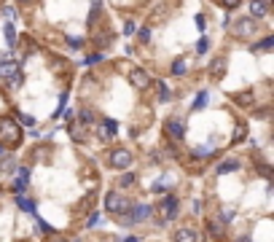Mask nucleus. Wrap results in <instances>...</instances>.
Listing matches in <instances>:
<instances>
[{"label":"nucleus","instance_id":"f257e3e1","mask_svg":"<svg viewBox=\"0 0 274 242\" xmlns=\"http://www.w3.org/2000/svg\"><path fill=\"white\" fill-rule=\"evenodd\" d=\"M0 140L6 145H16L22 140V129L16 127L14 119H0Z\"/></svg>","mask_w":274,"mask_h":242},{"label":"nucleus","instance_id":"f03ea898","mask_svg":"<svg viewBox=\"0 0 274 242\" xmlns=\"http://www.w3.org/2000/svg\"><path fill=\"white\" fill-rule=\"evenodd\" d=\"M151 205H129L127 213H121V224H140L151 215Z\"/></svg>","mask_w":274,"mask_h":242},{"label":"nucleus","instance_id":"7ed1b4c3","mask_svg":"<svg viewBox=\"0 0 274 242\" xmlns=\"http://www.w3.org/2000/svg\"><path fill=\"white\" fill-rule=\"evenodd\" d=\"M129 205H132V202H129V199H124V196L118 194V191H111V194L105 196V210H108V213H113V215L127 213V210H129Z\"/></svg>","mask_w":274,"mask_h":242},{"label":"nucleus","instance_id":"20e7f679","mask_svg":"<svg viewBox=\"0 0 274 242\" xmlns=\"http://www.w3.org/2000/svg\"><path fill=\"white\" fill-rule=\"evenodd\" d=\"M0 78L8 81L11 86H19L22 84V70H19L16 62H0Z\"/></svg>","mask_w":274,"mask_h":242},{"label":"nucleus","instance_id":"39448f33","mask_svg":"<svg viewBox=\"0 0 274 242\" xmlns=\"http://www.w3.org/2000/svg\"><path fill=\"white\" fill-rule=\"evenodd\" d=\"M175 213H177V196L167 194L161 202H159V218L169 221V218H175Z\"/></svg>","mask_w":274,"mask_h":242},{"label":"nucleus","instance_id":"423d86ee","mask_svg":"<svg viewBox=\"0 0 274 242\" xmlns=\"http://www.w3.org/2000/svg\"><path fill=\"white\" fill-rule=\"evenodd\" d=\"M256 30H258L256 19H253V17H247V19H239V22L234 24V30H231V33L237 35V38H250V35H256Z\"/></svg>","mask_w":274,"mask_h":242},{"label":"nucleus","instance_id":"0eeeda50","mask_svg":"<svg viewBox=\"0 0 274 242\" xmlns=\"http://www.w3.org/2000/svg\"><path fill=\"white\" fill-rule=\"evenodd\" d=\"M129 84H132L134 89H140V92H145V89L151 86V75H148L145 70L134 68V70H129Z\"/></svg>","mask_w":274,"mask_h":242},{"label":"nucleus","instance_id":"6e6552de","mask_svg":"<svg viewBox=\"0 0 274 242\" xmlns=\"http://www.w3.org/2000/svg\"><path fill=\"white\" fill-rule=\"evenodd\" d=\"M129 164H132V154H129V151L118 148V151H113L111 154V167L113 170H127Z\"/></svg>","mask_w":274,"mask_h":242},{"label":"nucleus","instance_id":"1a4fd4ad","mask_svg":"<svg viewBox=\"0 0 274 242\" xmlns=\"http://www.w3.org/2000/svg\"><path fill=\"white\" fill-rule=\"evenodd\" d=\"M164 132H167L172 140H183V135H186V127H183L180 119H169L167 124H164Z\"/></svg>","mask_w":274,"mask_h":242},{"label":"nucleus","instance_id":"9d476101","mask_svg":"<svg viewBox=\"0 0 274 242\" xmlns=\"http://www.w3.org/2000/svg\"><path fill=\"white\" fill-rule=\"evenodd\" d=\"M175 242H199V231H196V229H188V226H183V229L175 231Z\"/></svg>","mask_w":274,"mask_h":242},{"label":"nucleus","instance_id":"9b49d317","mask_svg":"<svg viewBox=\"0 0 274 242\" xmlns=\"http://www.w3.org/2000/svg\"><path fill=\"white\" fill-rule=\"evenodd\" d=\"M269 14V3L266 0H253V6H250V17L253 19H261Z\"/></svg>","mask_w":274,"mask_h":242},{"label":"nucleus","instance_id":"f8f14e48","mask_svg":"<svg viewBox=\"0 0 274 242\" xmlns=\"http://www.w3.org/2000/svg\"><path fill=\"white\" fill-rule=\"evenodd\" d=\"M27 178H30V170H27V167H19L16 178H14V191H24V186H27Z\"/></svg>","mask_w":274,"mask_h":242},{"label":"nucleus","instance_id":"ddd939ff","mask_svg":"<svg viewBox=\"0 0 274 242\" xmlns=\"http://www.w3.org/2000/svg\"><path fill=\"white\" fill-rule=\"evenodd\" d=\"M102 129H105V138H116V121H111V119H105L102 121Z\"/></svg>","mask_w":274,"mask_h":242},{"label":"nucleus","instance_id":"4468645a","mask_svg":"<svg viewBox=\"0 0 274 242\" xmlns=\"http://www.w3.org/2000/svg\"><path fill=\"white\" fill-rule=\"evenodd\" d=\"M239 167V161H223V164H221V167H218V175H226V173H234V170H237Z\"/></svg>","mask_w":274,"mask_h":242},{"label":"nucleus","instance_id":"2eb2a0df","mask_svg":"<svg viewBox=\"0 0 274 242\" xmlns=\"http://www.w3.org/2000/svg\"><path fill=\"white\" fill-rule=\"evenodd\" d=\"M159 100L161 103H167V100H172V92H169V86L164 84V81H159Z\"/></svg>","mask_w":274,"mask_h":242},{"label":"nucleus","instance_id":"dca6fc26","mask_svg":"<svg viewBox=\"0 0 274 242\" xmlns=\"http://www.w3.org/2000/svg\"><path fill=\"white\" fill-rule=\"evenodd\" d=\"M16 205L24 210V213H32V210H35V205H32V202H30L27 196H16Z\"/></svg>","mask_w":274,"mask_h":242},{"label":"nucleus","instance_id":"f3484780","mask_svg":"<svg viewBox=\"0 0 274 242\" xmlns=\"http://www.w3.org/2000/svg\"><path fill=\"white\" fill-rule=\"evenodd\" d=\"M223 68H226V59H221V57H218V59H212V73H215L218 78L223 75Z\"/></svg>","mask_w":274,"mask_h":242},{"label":"nucleus","instance_id":"a211bd4d","mask_svg":"<svg viewBox=\"0 0 274 242\" xmlns=\"http://www.w3.org/2000/svg\"><path fill=\"white\" fill-rule=\"evenodd\" d=\"M132 183H134V175L132 173H124L121 178H118V186H121V189H129Z\"/></svg>","mask_w":274,"mask_h":242},{"label":"nucleus","instance_id":"6ab92c4d","mask_svg":"<svg viewBox=\"0 0 274 242\" xmlns=\"http://www.w3.org/2000/svg\"><path fill=\"white\" fill-rule=\"evenodd\" d=\"M6 40H8V46H14V40H16V30H14L11 22L6 24Z\"/></svg>","mask_w":274,"mask_h":242},{"label":"nucleus","instance_id":"aec40b11","mask_svg":"<svg viewBox=\"0 0 274 242\" xmlns=\"http://www.w3.org/2000/svg\"><path fill=\"white\" fill-rule=\"evenodd\" d=\"M272 46H274V38H272V35H269L266 40H261V43H258V46H253V49H258V52H269V49H272Z\"/></svg>","mask_w":274,"mask_h":242},{"label":"nucleus","instance_id":"412c9836","mask_svg":"<svg viewBox=\"0 0 274 242\" xmlns=\"http://www.w3.org/2000/svg\"><path fill=\"white\" fill-rule=\"evenodd\" d=\"M172 73H175V75H183V73H186V59H175V65H172Z\"/></svg>","mask_w":274,"mask_h":242},{"label":"nucleus","instance_id":"4be33fe9","mask_svg":"<svg viewBox=\"0 0 274 242\" xmlns=\"http://www.w3.org/2000/svg\"><path fill=\"white\" fill-rule=\"evenodd\" d=\"M207 97H210V92H202L196 97V103H193V108H204V105H207Z\"/></svg>","mask_w":274,"mask_h":242},{"label":"nucleus","instance_id":"5701e85b","mask_svg":"<svg viewBox=\"0 0 274 242\" xmlns=\"http://www.w3.org/2000/svg\"><path fill=\"white\" fill-rule=\"evenodd\" d=\"M207 49H210V40H207V38H202V40L196 43V52H199V54H207Z\"/></svg>","mask_w":274,"mask_h":242},{"label":"nucleus","instance_id":"b1692460","mask_svg":"<svg viewBox=\"0 0 274 242\" xmlns=\"http://www.w3.org/2000/svg\"><path fill=\"white\" fill-rule=\"evenodd\" d=\"M234 100H237L239 105H250V103H253V94H237Z\"/></svg>","mask_w":274,"mask_h":242},{"label":"nucleus","instance_id":"393cba45","mask_svg":"<svg viewBox=\"0 0 274 242\" xmlns=\"http://www.w3.org/2000/svg\"><path fill=\"white\" fill-rule=\"evenodd\" d=\"M242 140H245V127L239 124V127H237V132H234V143H242Z\"/></svg>","mask_w":274,"mask_h":242},{"label":"nucleus","instance_id":"a878e982","mask_svg":"<svg viewBox=\"0 0 274 242\" xmlns=\"http://www.w3.org/2000/svg\"><path fill=\"white\" fill-rule=\"evenodd\" d=\"M137 38H140L143 43H148V40H151V30H148V27H143L140 33H137Z\"/></svg>","mask_w":274,"mask_h":242},{"label":"nucleus","instance_id":"bb28decb","mask_svg":"<svg viewBox=\"0 0 274 242\" xmlns=\"http://www.w3.org/2000/svg\"><path fill=\"white\" fill-rule=\"evenodd\" d=\"M132 33H134V22L127 19V22H124V35H132Z\"/></svg>","mask_w":274,"mask_h":242},{"label":"nucleus","instance_id":"cd10ccee","mask_svg":"<svg viewBox=\"0 0 274 242\" xmlns=\"http://www.w3.org/2000/svg\"><path fill=\"white\" fill-rule=\"evenodd\" d=\"M19 121H22V124H24V127H32V124H35V119H32V116H19Z\"/></svg>","mask_w":274,"mask_h":242},{"label":"nucleus","instance_id":"c85d7f7f","mask_svg":"<svg viewBox=\"0 0 274 242\" xmlns=\"http://www.w3.org/2000/svg\"><path fill=\"white\" fill-rule=\"evenodd\" d=\"M35 226H38V229H41V231H51V226H48V224H46V221H43V218H38V221H35Z\"/></svg>","mask_w":274,"mask_h":242},{"label":"nucleus","instance_id":"c756f323","mask_svg":"<svg viewBox=\"0 0 274 242\" xmlns=\"http://www.w3.org/2000/svg\"><path fill=\"white\" fill-rule=\"evenodd\" d=\"M210 231H212V234H215V237H218V234H221V226H218V224H215V221H210Z\"/></svg>","mask_w":274,"mask_h":242},{"label":"nucleus","instance_id":"7c9ffc66","mask_svg":"<svg viewBox=\"0 0 274 242\" xmlns=\"http://www.w3.org/2000/svg\"><path fill=\"white\" fill-rule=\"evenodd\" d=\"M99 59H102V54H92V57H89L86 62H89V65H94V62H99Z\"/></svg>","mask_w":274,"mask_h":242},{"label":"nucleus","instance_id":"2f4dec72","mask_svg":"<svg viewBox=\"0 0 274 242\" xmlns=\"http://www.w3.org/2000/svg\"><path fill=\"white\" fill-rule=\"evenodd\" d=\"M237 3H239V0H223V6H226V8H237Z\"/></svg>","mask_w":274,"mask_h":242},{"label":"nucleus","instance_id":"473e14b6","mask_svg":"<svg viewBox=\"0 0 274 242\" xmlns=\"http://www.w3.org/2000/svg\"><path fill=\"white\" fill-rule=\"evenodd\" d=\"M124 242H140V240H137V237H127Z\"/></svg>","mask_w":274,"mask_h":242},{"label":"nucleus","instance_id":"72a5a7b5","mask_svg":"<svg viewBox=\"0 0 274 242\" xmlns=\"http://www.w3.org/2000/svg\"><path fill=\"white\" fill-rule=\"evenodd\" d=\"M239 242H250V240H247V237H242V240H239Z\"/></svg>","mask_w":274,"mask_h":242},{"label":"nucleus","instance_id":"f704fd0d","mask_svg":"<svg viewBox=\"0 0 274 242\" xmlns=\"http://www.w3.org/2000/svg\"><path fill=\"white\" fill-rule=\"evenodd\" d=\"M0 156H3V143H0Z\"/></svg>","mask_w":274,"mask_h":242},{"label":"nucleus","instance_id":"c9c22d12","mask_svg":"<svg viewBox=\"0 0 274 242\" xmlns=\"http://www.w3.org/2000/svg\"><path fill=\"white\" fill-rule=\"evenodd\" d=\"M16 3H27V0H16Z\"/></svg>","mask_w":274,"mask_h":242},{"label":"nucleus","instance_id":"e433bc0d","mask_svg":"<svg viewBox=\"0 0 274 242\" xmlns=\"http://www.w3.org/2000/svg\"><path fill=\"white\" fill-rule=\"evenodd\" d=\"M54 242H62V240H54Z\"/></svg>","mask_w":274,"mask_h":242}]
</instances>
